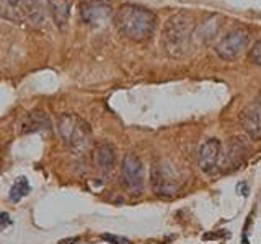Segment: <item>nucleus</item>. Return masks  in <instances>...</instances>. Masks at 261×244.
I'll return each mask as SVG.
<instances>
[{
    "label": "nucleus",
    "mask_w": 261,
    "mask_h": 244,
    "mask_svg": "<svg viewBox=\"0 0 261 244\" xmlns=\"http://www.w3.org/2000/svg\"><path fill=\"white\" fill-rule=\"evenodd\" d=\"M49 13L47 0H27V18L35 26H43Z\"/></svg>",
    "instance_id": "13"
},
{
    "label": "nucleus",
    "mask_w": 261,
    "mask_h": 244,
    "mask_svg": "<svg viewBox=\"0 0 261 244\" xmlns=\"http://www.w3.org/2000/svg\"><path fill=\"white\" fill-rule=\"evenodd\" d=\"M57 130L65 145L75 153H85L92 145V129L75 114L61 116L57 120Z\"/></svg>",
    "instance_id": "3"
},
{
    "label": "nucleus",
    "mask_w": 261,
    "mask_h": 244,
    "mask_svg": "<svg viewBox=\"0 0 261 244\" xmlns=\"http://www.w3.org/2000/svg\"><path fill=\"white\" fill-rule=\"evenodd\" d=\"M248 59L253 65H261V39H258L256 43L251 46Z\"/></svg>",
    "instance_id": "17"
},
{
    "label": "nucleus",
    "mask_w": 261,
    "mask_h": 244,
    "mask_svg": "<svg viewBox=\"0 0 261 244\" xmlns=\"http://www.w3.org/2000/svg\"><path fill=\"white\" fill-rule=\"evenodd\" d=\"M240 124L250 138H261V100L250 103L242 111Z\"/></svg>",
    "instance_id": "9"
},
{
    "label": "nucleus",
    "mask_w": 261,
    "mask_h": 244,
    "mask_svg": "<svg viewBox=\"0 0 261 244\" xmlns=\"http://www.w3.org/2000/svg\"><path fill=\"white\" fill-rule=\"evenodd\" d=\"M30 191H31L30 181L24 176H20V177H16V181L13 182L8 199H10L13 203H18L23 197H27V195L30 194Z\"/></svg>",
    "instance_id": "16"
},
{
    "label": "nucleus",
    "mask_w": 261,
    "mask_h": 244,
    "mask_svg": "<svg viewBox=\"0 0 261 244\" xmlns=\"http://www.w3.org/2000/svg\"><path fill=\"white\" fill-rule=\"evenodd\" d=\"M82 20L92 26H101L113 16V10L108 2L105 0H87L82 5Z\"/></svg>",
    "instance_id": "7"
},
{
    "label": "nucleus",
    "mask_w": 261,
    "mask_h": 244,
    "mask_svg": "<svg viewBox=\"0 0 261 244\" xmlns=\"http://www.w3.org/2000/svg\"><path fill=\"white\" fill-rule=\"evenodd\" d=\"M194 26V16L190 12H178L173 16H170L162 33V44L170 57L181 59L188 54V51L191 49Z\"/></svg>",
    "instance_id": "2"
},
{
    "label": "nucleus",
    "mask_w": 261,
    "mask_h": 244,
    "mask_svg": "<svg viewBox=\"0 0 261 244\" xmlns=\"http://www.w3.org/2000/svg\"><path fill=\"white\" fill-rule=\"evenodd\" d=\"M51 127V120L44 112H33L23 122V134L38 132V130H47Z\"/></svg>",
    "instance_id": "15"
},
{
    "label": "nucleus",
    "mask_w": 261,
    "mask_h": 244,
    "mask_svg": "<svg viewBox=\"0 0 261 244\" xmlns=\"http://www.w3.org/2000/svg\"><path fill=\"white\" fill-rule=\"evenodd\" d=\"M49 15L53 16V20L59 28H62L69 20L70 13V0H47Z\"/></svg>",
    "instance_id": "14"
},
{
    "label": "nucleus",
    "mask_w": 261,
    "mask_h": 244,
    "mask_svg": "<svg viewBox=\"0 0 261 244\" xmlns=\"http://www.w3.org/2000/svg\"><path fill=\"white\" fill-rule=\"evenodd\" d=\"M10 225H12V218H10V215H8L7 211H2V214H0V231H2L4 228L10 226Z\"/></svg>",
    "instance_id": "19"
},
{
    "label": "nucleus",
    "mask_w": 261,
    "mask_h": 244,
    "mask_svg": "<svg viewBox=\"0 0 261 244\" xmlns=\"http://www.w3.org/2000/svg\"><path fill=\"white\" fill-rule=\"evenodd\" d=\"M93 161H95V166L100 171H103V173L111 171L114 166V161H116L114 146L108 142L98 143L93 150Z\"/></svg>",
    "instance_id": "10"
},
{
    "label": "nucleus",
    "mask_w": 261,
    "mask_h": 244,
    "mask_svg": "<svg viewBox=\"0 0 261 244\" xmlns=\"http://www.w3.org/2000/svg\"><path fill=\"white\" fill-rule=\"evenodd\" d=\"M122 179L127 189L134 195H141L144 191V166L137 155L127 153L122 160Z\"/></svg>",
    "instance_id": "6"
},
{
    "label": "nucleus",
    "mask_w": 261,
    "mask_h": 244,
    "mask_svg": "<svg viewBox=\"0 0 261 244\" xmlns=\"http://www.w3.org/2000/svg\"><path fill=\"white\" fill-rule=\"evenodd\" d=\"M0 15L15 23L23 21L27 18V0H0Z\"/></svg>",
    "instance_id": "12"
},
{
    "label": "nucleus",
    "mask_w": 261,
    "mask_h": 244,
    "mask_svg": "<svg viewBox=\"0 0 261 244\" xmlns=\"http://www.w3.org/2000/svg\"><path fill=\"white\" fill-rule=\"evenodd\" d=\"M220 151H222V143L217 138H209L201 145L198 153V166L202 173L212 174L217 169Z\"/></svg>",
    "instance_id": "8"
},
{
    "label": "nucleus",
    "mask_w": 261,
    "mask_h": 244,
    "mask_svg": "<svg viewBox=\"0 0 261 244\" xmlns=\"http://www.w3.org/2000/svg\"><path fill=\"white\" fill-rule=\"evenodd\" d=\"M250 35L247 29L243 28H235L228 31L227 35L219 41L216 46V54L222 60H235L245 49L248 46Z\"/></svg>",
    "instance_id": "5"
},
{
    "label": "nucleus",
    "mask_w": 261,
    "mask_h": 244,
    "mask_svg": "<svg viewBox=\"0 0 261 244\" xmlns=\"http://www.w3.org/2000/svg\"><path fill=\"white\" fill-rule=\"evenodd\" d=\"M183 184L181 173L170 163H155L150 169V187L155 195L173 197Z\"/></svg>",
    "instance_id": "4"
},
{
    "label": "nucleus",
    "mask_w": 261,
    "mask_h": 244,
    "mask_svg": "<svg viewBox=\"0 0 261 244\" xmlns=\"http://www.w3.org/2000/svg\"><path fill=\"white\" fill-rule=\"evenodd\" d=\"M80 242V238L79 236H73V238H65V239H61L57 244H79Z\"/></svg>",
    "instance_id": "20"
},
{
    "label": "nucleus",
    "mask_w": 261,
    "mask_h": 244,
    "mask_svg": "<svg viewBox=\"0 0 261 244\" xmlns=\"http://www.w3.org/2000/svg\"><path fill=\"white\" fill-rule=\"evenodd\" d=\"M114 24L122 36L130 41H145L157 29V16L149 8L126 4L113 15Z\"/></svg>",
    "instance_id": "1"
},
{
    "label": "nucleus",
    "mask_w": 261,
    "mask_h": 244,
    "mask_svg": "<svg viewBox=\"0 0 261 244\" xmlns=\"http://www.w3.org/2000/svg\"><path fill=\"white\" fill-rule=\"evenodd\" d=\"M250 146L242 137H233L227 146V161L232 168H240L248 157Z\"/></svg>",
    "instance_id": "11"
},
{
    "label": "nucleus",
    "mask_w": 261,
    "mask_h": 244,
    "mask_svg": "<svg viewBox=\"0 0 261 244\" xmlns=\"http://www.w3.org/2000/svg\"><path fill=\"white\" fill-rule=\"evenodd\" d=\"M224 236V231L222 233H206L204 234V239H219V238H222Z\"/></svg>",
    "instance_id": "21"
},
{
    "label": "nucleus",
    "mask_w": 261,
    "mask_h": 244,
    "mask_svg": "<svg viewBox=\"0 0 261 244\" xmlns=\"http://www.w3.org/2000/svg\"><path fill=\"white\" fill-rule=\"evenodd\" d=\"M101 239L106 241L108 244H130V241L124 236H116V234H110V233H103Z\"/></svg>",
    "instance_id": "18"
}]
</instances>
